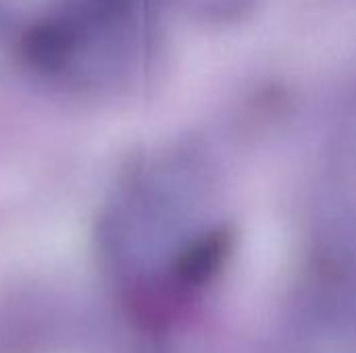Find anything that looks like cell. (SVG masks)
<instances>
[{
    "label": "cell",
    "mask_w": 356,
    "mask_h": 353,
    "mask_svg": "<svg viewBox=\"0 0 356 353\" xmlns=\"http://www.w3.org/2000/svg\"><path fill=\"white\" fill-rule=\"evenodd\" d=\"M19 48L31 69L46 75L65 73L81 54L79 27L67 8L52 10L25 27Z\"/></svg>",
    "instance_id": "cell-1"
}]
</instances>
